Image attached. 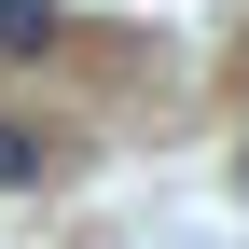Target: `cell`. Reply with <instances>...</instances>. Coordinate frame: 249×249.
<instances>
[{
	"instance_id": "2",
	"label": "cell",
	"mask_w": 249,
	"mask_h": 249,
	"mask_svg": "<svg viewBox=\"0 0 249 249\" xmlns=\"http://www.w3.org/2000/svg\"><path fill=\"white\" fill-rule=\"evenodd\" d=\"M0 55H55V0H0Z\"/></svg>"
},
{
	"instance_id": "1",
	"label": "cell",
	"mask_w": 249,
	"mask_h": 249,
	"mask_svg": "<svg viewBox=\"0 0 249 249\" xmlns=\"http://www.w3.org/2000/svg\"><path fill=\"white\" fill-rule=\"evenodd\" d=\"M42 180H55V152L28 139V124H0V194H42Z\"/></svg>"
}]
</instances>
